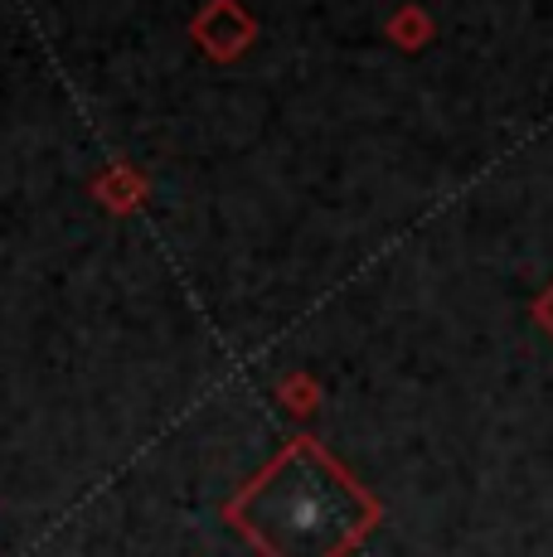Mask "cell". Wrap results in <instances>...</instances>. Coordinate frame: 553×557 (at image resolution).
<instances>
[{"mask_svg":"<svg viewBox=\"0 0 553 557\" xmlns=\"http://www.w3.org/2000/svg\"><path fill=\"white\" fill-rule=\"evenodd\" d=\"M253 505H258V523L268 539H292L302 543V553H331L335 543H345V509L359 499L311 446H296L258 485Z\"/></svg>","mask_w":553,"mask_h":557,"instance_id":"cell-1","label":"cell"}]
</instances>
